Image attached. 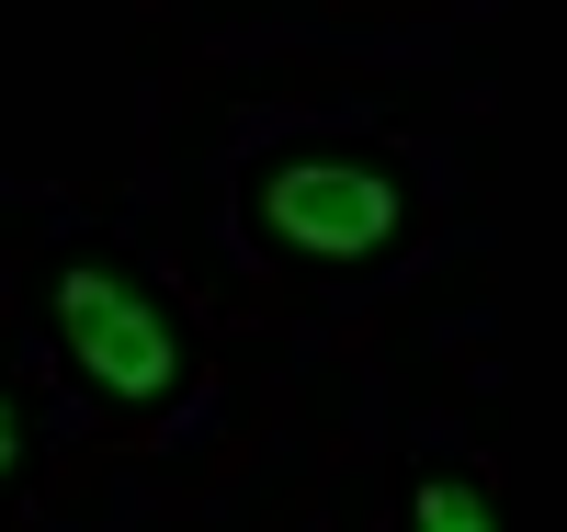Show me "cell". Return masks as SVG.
<instances>
[{"label":"cell","mask_w":567,"mask_h":532,"mask_svg":"<svg viewBox=\"0 0 567 532\" xmlns=\"http://www.w3.org/2000/svg\"><path fill=\"white\" fill-rule=\"evenodd\" d=\"M398 216H409V192L374 159H284L261 181V227L307 261H374L398 238Z\"/></svg>","instance_id":"2"},{"label":"cell","mask_w":567,"mask_h":532,"mask_svg":"<svg viewBox=\"0 0 567 532\" xmlns=\"http://www.w3.org/2000/svg\"><path fill=\"white\" fill-rule=\"evenodd\" d=\"M409 532H499V510H488V488H477V476H420Z\"/></svg>","instance_id":"3"},{"label":"cell","mask_w":567,"mask_h":532,"mask_svg":"<svg viewBox=\"0 0 567 532\" xmlns=\"http://www.w3.org/2000/svg\"><path fill=\"white\" fill-rule=\"evenodd\" d=\"M12 453H23V419H12V397H0V476H12Z\"/></svg>","instance_id":"4"},{"label":"cell","mask_w":567,"mask_h":532,"mask_svg":"<svg viewBox=\"0 0 567 532\" xmlns=\"http://www.w3.org/2000/svg\"><path fill=\"white\" fill-rule=\"evenodd\" d=\"M58 328H69L80 374L103 385V397H125V408H159L171 385H182V328H171V306L136 295L114 261H69V272H58Z\"/></svg>","instance_id":"1"}]
</instances>
